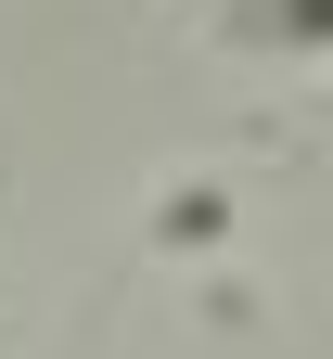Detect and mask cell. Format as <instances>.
<instances>
[{"label":"cell","instance_id":"6da1fadb","mask_svg":"<svg viewBox=\"0 0 333 359\" xmlns=\"http://www.w3.org/2000/svg\"><path fill=\"white\" fill-rule=\"evenodd\" d=\"M205 39L257 52V65H333V0H218Z\"/></svg>","mask_w":333,"mask_h":359}]
</instances>
